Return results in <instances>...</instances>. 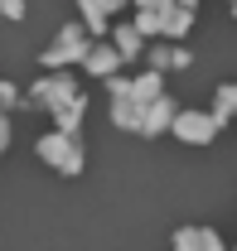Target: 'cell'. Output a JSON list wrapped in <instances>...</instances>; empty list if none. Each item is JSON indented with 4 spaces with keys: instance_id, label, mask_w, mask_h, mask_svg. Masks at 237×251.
<instances>
[{
    "instance_id": "cell-1",
    "label": "cell",
    "mask_w": 237,
    "mask_h": 251,
    "mask_svg": "<svg viewBox=\"0 0 237 251\" xmlns=\"http://www.w3.org/2000/svg\"><path fill=\"white\" fill-rule=\"evenodd\" d=\"M39 159H54V164H63L68 174L83 164V155L73 150V140H68V135H44V140H39Z\"/></svg>"
},
{
    "instance_id": "cell-2",
    "label": "cell",
    "mask_w": 237,
    "mask_h": 251,
    "mask_svg": "<svg viewBox=\"0 0 237 251\" xmlns=\"http://www.w3.org/2000/svg\"><path fill=\"white\" fill-rule=\"evenodd\" d=\"M92 68V73H112V68H117V53H107V49H102V53H92V58H83Z\"/></svg>"
},
{
    "instance_id": "cell-3",
    "label": "cell",
    "mask_w": 237,
    "mask_h": 251,
    "mask_svg": "<svg viewBox=\"0 0 237 251\" xmlns=\"http://www.w3.org/2000/svg\"><path fill=\"white\" fill-rule=\"evenodd\" d=\"M117 49H121V53H136V49H141V39H136L131 29H121V34H117Z\"/></svg>"
},
{
    "instance_id": "cell-4",
    "label": "cell",
    "mask_w": 237,
    "mask_h": 251,
    "mask_svg": "<svg viewBox=\"0 0 237 251\" xmlns=\"http://www.w3.org/2000/svg\"><path fill=\"white\" fill-rule=\"evenodd\" d=\"M0 15H10V20H25V0H0Z\"/></svg>"
}]
</instances>
